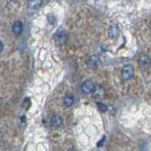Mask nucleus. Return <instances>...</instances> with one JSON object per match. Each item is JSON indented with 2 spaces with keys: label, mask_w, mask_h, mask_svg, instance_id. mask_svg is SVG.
I'll return each instance as SVG.
<instances>
[{
  "label": "nucleus",
  "mask_w": 151,
  "mask_h": 151,
  "mask_svg": "<svg viewBox=\"0 0 151 151\" xmlns=\"http://www.w3.org/2000/svg\"><path fill=\"white\" fill-rule=\"evenodd\" d=\"M93 93L94 94V97H97V98H102V97H104V96H105V92H104L103 88H101V87H96Z\"/></svg>",
  "instance_id": "nucleus-9"
},
{
  "label": "nucleus",
  "mask_w": 151,
  "mask_h": 151,
  "mask_svg": "<svg viewBox=\"0 0 151 151\" xmlns=\"http://www.w3.org/2000/svg\"><path fill=\"white\" fill-rule=\"evenodd\" d=\"M109 34H110V36L111 38H113V39H115V38L118 37V35H119V28H118L116 26H112L110 27V29H109Z\"/></svg>",
  "instance_id": "nucleus-7"
},
{
  "label": "nucleus",
  "mask_w": 151,
  "mask_h": 151,
  "mask_svg": "<svg viewBox=\"0 0 151 151\" xmlns=\"http://www.w3.org/2000/svg\"><path fill=\"white\" fill-rule=\"evenodd\" d=\"M133 75H134V69H133V66L130 64L124 66V68L122 69V78L126 80L132 78Z\"/></svg>",
  "instance_id": "nucleus-2"
},
{
  "label": "nucleus",
  "mask_w": 151,
  "mask_h": 151,
  "mask_svg": "<svg viewBox=\"0 0 151 151\" xmlns=\"http://www.w3.org/2000/svg\"><path fill=\"white\" fill-rule=\"evenodd\" d=\"M2 48H3V44H2L1 42H0V52L2 51Z\"/></svg>",
  "instance_id": "nucleus-12"
},
{
  "label": "nucleus",
  "mask_w": 151,
  "mask_h": 151,
  "mask_svg": "<svg viewBox=\"0 0 151 151\" xmlns=\"http://www.w3.org/2000/svg\"><path fill=\"white\" fill-rule=\"evenodd\" d=\"M66 39H67V36H66V33L63 28H60V29L57 30V32L54 35V40L57 44L60 45H63V44H65Z\"/></svg>",
  "instance_id": "nucleus-1"
},
{
  "label": "nucleus",
  "mask_w": 151,
  "mask_h": 151,
  "mask_svg": "<svg viewBox=\"0 0 151 151\" xmlns=\"http://www.w3.org/2000/svg\"><path fill=\"white\" fill-rule=\"evenodd\" d=\"M50 124L54 127H60L61 125H63V118L59 115H54L50 119Z\"/></svg>",
  "instance_id": "nucleus-4"
},
{
  "label": "nucleus",
  "mask_w": 151,
  "mask_h": 151,
  "mask_svg": "<svg viewBox=\"0 0 151 151\" xmlns=\"http://www.w3.org/2000/svg\"><path fill=\"white\" fill-rule=\"evenodd\" d=\"M74 101H75V98L73 94H67V96H65L63 99V103L66 107H71L74 104Z\"/></svg>",
  "instance_id": "nucleus-6"
},
{
  "label": "nucleus",
  "mask_w": 151,
  "mask_h": 151,
  "mask_svg": "<svg viewBox=\"0 0 151 151\" xmlns=\"http://www.w3.org/2000/svg\"><path fill=\"white\" fill-rule=\"evenodd\" d=\"M42 0H28V7L31 9H36L40 7Z\"/></svg>",
  "instance_id": "nucleus-10"
},
{
  "label": "nucleus",
  "mask_w": 151,
  "mask_h": 151,
  "mask_svg": "<svg viewBox=\"0 0 151 151\" xmlns=\"http://www.w3.org/2000/svg\"><path fill=\"white\" fill-rule=\"evenodd\" d=\"M97 106H98V109H99V110H100L101 111H104V112H105V111H107V110H108V109H107V106H106V105H104L103 103L97 102Z\"/></svg>",
  "instance_id": "nucleus-11"
},
{
  "label": "nucleus",
  "mask_w": 151,
  "mask_h": 151,
  "mask_svg": "<svg viewBox=\"0 0 151 151\" xmlns=\"http://www.w3.org/2000/svg\"><path fill=\"white\" fill-rule=\"evenodd\" d=\"M88 63L92 68H96L98 66V64H99V59L96 56H93V57H91V58L89 59Z\"/></svg>",
  "instance_id": "nucleus-8"
},
{
  "label": "nucleus",
  "mask_w": 151,
  "mask_h": 151,
  "mask_svg": "<svg viewBox=\"0 0 151 151\" xmlns=\"http://www.w3.org/2000/svg\"><path fill=\"white\" fill-rule=\"evenodd\" d=\"M12 31H13V33L16 36L20 35L21 33H22V31H23V25H22V23L20 21H17V22H15V23L13 24Z\"/></svg>",
  "instance_id": "nucleus-5"
},
{
  "label": "nucleus",
  "mask_w": 151,
  "mask_h": 151,
  "mask_svg": "<svg viewBox=\"0 0 151 151\" xmlns=\"http://www.w3.org/2000/svg\"><path fill=\"white\" fill-rule=\"evenodd\" d=\"M94 88H96V85L91 80H86L81 85V90L84 93H92L94 91Z\"/></svg>",
  "instance_id": "nucleus-3"
}]
</instances>
